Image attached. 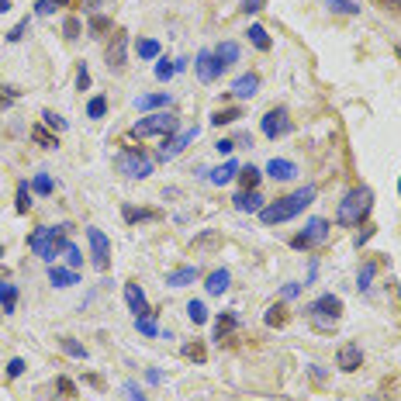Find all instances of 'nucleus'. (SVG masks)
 <instances>
[{
    "mask_svg": "<svg viewBox=\"0 0 401 401\" xmlns=\"http://www.w3.org/2000/svg\"><path fill=\"white\" fill-rule=\"evenodd\" d=\"M315 187L308 184V187H298L294 194H288V198H277L274 204H263L260 207V221L263 225H281V221H291L294 214H301L311 200H315Z\"/></svg>",
    "mask_w": 401,
    "mask_h": 401,
    "instance_id": "f257e3e1",
    "label": "nucleus"
},
{
    "mask_svg": "<svg viewBox=\"0 0 401 401\" xmlns=\"http://www.w3.org/2000/svg\"><path fill=\"white\" fill-rule=\"evenodd\" d=\"M73 232V225H56V228H38V232H31L28 235V246L35 249V256H42L49 267L56 263V256H63L66 253V235Z\"/></svg>",
    "mask_w": 401,
    "mask_h": 401,
    "instance_id": "f03ea898",
    "label": "nucleus"
},
{
    "mask_svg": "<svg viewBox=\"0 0 401 401\" xmlns=\"http://www.w3.org/2000/svg\"><path fill=\"white\" fill-rule=\"evenodd\" d=\"M370 207H374L370 187H353V191H346V198L339 200V207H336V221L346 225V228H353V225L367 221Z\"/></svg>",
    "mask_w": 401,
    "mask_h": 401,
    "instance_id": "7ed1b4c3",
    "label": "nucleus"
},
{
    "mask_svg": "<svg viewBox=\"0 0 401 401\" xmlns=\"http://www.w3.org/2000/svg\"><path fill=\"white\" fill-rule=\"evenodd\" d=\"M177 128H180V121H177L170 111H156V114H149V118L135 121L128 135H132V139H152V135L170 139V135H177Z\"/></svg>",
    "mask_w": 401,
    "mask_h": 401,
    "instance_id": "20e7f679",
    "label": "nucleus"
},
{
    "mask_svg": "<svg viewBox=\"0 0 401 401\" xmlns=\"http://www.w3.org/2000/svg\"><path fill=\"white\" fill-rule=\"evenodd\" d=\"M339 315H343V301L336 298V294H322V298H315L308 304V318H311V325L322 329V332L336 329Z\"/></svg>",
    "mask_w": 401,
    "mask_h": 401,
    "instance_id": "39448f33",
    "label": "nucleus"
},
{
    "mask_svg": "<svg viewBox=\"0 0 401 401\" xmlns=\"http://www.w3.org/2000/svg\"><path fill=\"white\" fill-rule=\"evenodd\" d=\"M118 173H125V177H132V180H146V177L152 173V159H149L146 152H139V149H125V152L118 156Z\"/></svg>",
    "mask_w": 401,
    "mask_h": 401,
    "instance_id": "423d86ee",
    "label": "nucleus"
},
{
    "mask_svg": "<svg viewBox=\"0 0 401 401\" xmlns=\"http://www.w3.org/2000/svg\"><path fill=\"white\" fill-rule=\"evenodd\" d=\"M325 235H329V221H325V218H311V221L304 225V232H298V235L291 239V246H294V249H311V246H318Z\"/></svg>",
    "mask_w": 401,
    "mask_h": 401,
    "instance_id": "0eeeda50",
    "label": "nucleus"
},
{
    "mask_svg": "<svg viewBox=\"0 0 401 401\" xmlns=\"http://www.w3.org/2000/svg\"><path fill=\"white\" fill-rule=\"evenodd\" d=\"M87 242H91V256H94V267L97 270H107L111 263V242L100 228H87Z\"/></svg>",
    "mask_w": 401,
    "mask_h": 401,
    "instance_id": "6e6552de",
    "label": "nucleus"
},
{
    "mask_svg": "<svg viewBox=\"0 0 401 401\" xmlns=\"http://www.w3.org/2000/svg\"><path fill=\"white\" fill-rule=\"evenodd\" d=\"M125 59H128V31H114L111 35V45H107V66L114 73L125 70Z\"/></svg>",
    "mask_w": 401,
    "mask_h": 401,
    "instance_id": "1a4fd4ad",
    "label": "nucleus"
},
{
    "mask_svg": "<svg viewBox=\"0 0 401 401\" xmlns=\"http://www.w3.org/2000/svg\"><path fill=\"white\" fill-rule=\"evenodd\" d=\"M288 132H291V118H288L284 107H274V111L263 114V135H267V139H281V135H288Z\"/></svg>",
    "mask_w": 401,
    "mask_h": 401,
    "instance_id": "9d476101",
    "label": "nucleus"
},
{
    "mask_svg": "<svg viewBox=\"0 0 401 401\" xmlns=\"http://www.w3.org/2000/svg\"><path fill=\"white\" fill-rule=\"evenodd\" d=\"M198 139V128H187V132H180V135H170V139H163V149H159V159L166 163V159H173V156H180L191 142Z\"/></svg>",
    "mask_w": 401,
    "mask_h": 401,
    "instance_id": "9b49d317",
    "label": "nucleus"
},
{
    "mask_svg": "<svg viewBox=\"0 0 401 401\" xmlns=\"http://www.w3.org/2000/svg\"><path fill=\"white\" fill-rule=\"evenodd\" d=\"M194 70H198V77L204 80V84H214L225 70L218 66V59H214V49H200L198 59H194Z\"/></svg>",
    "mask_w": 401,
    "mask_h": 401,
    "instance_id": "f8f14e48",
    "label": "nucleus"
},
{
    "mask_svg": "<svg viewBox=\"0 0 401 401\" xmlns=\"http://www.w3.org/2000/svg\"><path fill=\"white\" fill-rule=\"evenodd\" d=\"M360 363H363V349L356 343H343L339 353H336V367L343 374H353V370H360Z\"/></svg>",
    "mask_w": 401,
    "mask_h": 401,
    "instance_id": "ddd939ff",
    "label": "nucleus"
},
{
    "mask_svg": "<svg viewBox=\"0 0 401 401\" xmlns=\"http://www.w3.org/2000/svg\"><path fill=\"white\" fill-rule=\"evenodd\" d=\"M267 173L284 184V180H294V177H298V166H294L291 159H270V163H267Z\"/></svg>",
    "mask_w": 401,
    "mask_h": 401,
    "instance_id": "4468645a",
    "label": "nucleus"
},
{
    "mask_svg": "<svg viewBox=\"0 0 401 401\" xmlns=\"http://www.w3.org/2000/svg\"><path fill=\"white\" fill-rule=\"evenodd\" d=\"M256 87H260V77H256V73H246V77H239V80L232 84V97H239V100L253 97Z\"/></svg>",
    "mask_w": 401,
    "mask_h": 401,
    "instance_id": "2eb2a0df",
    "label": "nucleus"
},
{
    "mask_svg": "<svg viewBox=\"0 0 401 401\" xmlns=\"http://www.w3.org/2000/svg\"><path fill=\"white\" fill-rule=\"evenodd\" d=\"M49 281H52V288H73V284H80V277H77V270H66V267H49Z\"/></svg>",
    "mask_w": 401,
    "mask_h": 401,
    "instance_id": "dca6fc26",
    "label": "nucleus"
},
{
    "mask_svg": "<svg viewBox=\"0 0 401 401\" xmlns=\"http://www.w3.org/2000/svg\"><path fill=\"white\" fill-rule=\"evenodd\" d=\"M125 301H128V308H132L135 315H146V311H149V301H146L139 284H125Z\"/></svg>",
    "mask_w": 401,
    "mask_h": 401,
    "instance_id": "f3484780",
    "label": "nucleus"
},
{
    "mask_svg": "<svg viewBox=\"0 0 401 401\" xmlns=\"http://www.w3.org/2000/svg\"><path fill=\"white\" fill-rule=\"evenodd\" d=\"M232 204H235V211H260L263 207V194L260 191H242V194L232 198Z\"/></svg>",
    "mask_w": 401,
    "mask_h": 401,
    "instance_id": "a211bd4d",
    "label": "nucleus"
},
{
    "mask_svg": "<svg viewBox=\"0 0 401 401\" xmlns=\"http://www.w3.org/2000/svg\"><path fill=\"white\" fill-rule=\"evenodd\" d=\"M214 59H218L221 70L235 66V63H239V45H235V42H221V45L214 49Z\"/></svg>",
    "mask_w": 401,
    "mask_h": 401,
    "instance_id": "6ab92c4d",
    "label": "nucleus"
},
{
    "mask_svg": "<svg viewBox=\"0 0 401 401\" xmlns=\"http://www.w3.org/2000/svg\"><path fill=\"white\" fill-rule=\"evenodd\" d=\"M232 177H239V163H235V159H228V163H225V166H218V170H207V180H211V184H218V187H221V184H228Z\"/></svg>",
    "mask_w": 401,
    "mask_h": 401,
    "instance_id": "aec40b11",
    "label": "nucleus"
},
{
    "mask_svg": "<svg viewBox=\"0 0 401 401\" xmlns=\"http://www.w3.org/2000/svg\"><path fill=\"white\" fill-rule=\"evenodd\" d=\"M194 281H198V267H180V270L166 274V284H170V288H187V284H194Z\"/></svg>",
    "mask_w": 401,
    "mask_h": 401,
    "instance_id": "412c9836",
    "label": "nucleus"
},
{
    "mask_svg": "<svg viewBox=\"0 0 401 401\" xmlns=\"http://www.w3.org/2000/svg\"><path fill=\"white\" fill-rule=\"evenodd\" d=\"M228 284H232V277H228V270H214V274H207V294H225L228 291Z\"/></svg>",
    "mask_w": 401,
    "mask_h": 401,
    "instance_id": "4be33fe9",
    "label": "nucleus"
},
{
    "mask_svg": "<svg viewBox=\"0 0 401 401\" xmlns=\"http://www.w3.org/2000/svg\"><path fill=\"white\" fill-rule=\"evenodd\" d=\"M170 104V94L166 91H159V94H142V97H135V107L139 111H156V107H166Z\"/></svg>",
    "mask_w": 401,
    "mask_h": 401,
    "instance_id": "5701e85b",
    "label": "nucleus"
},
{
    "mask_svg": "<svg viewBox=\"0 0 401 401\" xmlns=\"http://www.w3.org/2000/svg\"><path fill=\"white\" fill-rule=\"evenodd\" d=\"M374 277H377V263L367 260V263L360 267V274H356V288H360V291H370V288H374Z\"/></svg>",
    "mask_w": 401,
    "mask_h": 401,
    "instance_id": "b1692460",
    "label": "nucleus"
},
{
    "mask_svg": "<svg viewBox=\"0 0 401 401\" xmlns=\"http://www.w3.org/2000/svg\"><path fill=\"white\" fill-rule=\"evenodd\" d=\"M235 329H239V318H235V315H218V322H214V339H228Z\"/></svg>",
    "mask_w": 401,
    "mask_h": 401,
    "instance_id": "393cba45",
    "label": "nucleus"
},
{
    "mask_svg": "<svg viewBox=\"0 0 401 401\" xmlns=\"http://www.w3.org/2000/svg\"><path fill=\"white\" fill-rule=\"evenodd\" d=\"M14 304H17V288H14V284H7V281H3V274H0V308L10 315V311H14Z\"/></svg>",
    "mask_w": 401,
    "mask_h": 401,
    "instance_id": "a878e982",
    "label": "nucleus"
},
{
    "mask_svg": "<svg viewBox=\"0 0 401 401\" xmlns=\"http://www.w3.org/2000/svg\"><path fill=\"white\" fill-rule=\"evenodd\" d=\"M135 329H139L142 336H159V325H156V311L135 315Z\"/></svg>",
    "mask_w": 401,
    "mask_h": 401,
    "instance_id": "bb28decb",
    "label": "nucleus"
},
{
    "mask_svg": "<svg viewBox=\"0 0 401 401\" xmlns=\"http://www.w3.org/2000/svg\"><path fill=\"white\" fill-rule=\"evenodd\" d=\"M325 7H329L332 14H349V17L363 10V7H360L356 0H325Z\"/></svg>",
    "mask_w": 401,
    "mask_h": 401,
    "instance_id": "cd10ccee",
    "label": "nucleus"
},
{
    "mask_svg": "<svg viewBox=\"0 0 401 401\" xmlns=\"http://www.w3.org/2000/svg\"><path fill=\"white\" fill-rule=\"evenodd\" d=\"M31 139H35L42 149H59V139H56L52 132H45L42 125H35V128H31Z\"/></svg>",
    "mask_w": 401,
    "mask_h": 401,
    "instance_id": "c85d7f7f",
    "label": "nucleus"
},
{
    "mask_svg": "<svg viewBox=\"0 0 401 401\" xmlns=\"http://www.w3.org/2000/svg\"><path fill=\"white\" fill-rule=\"evenodd\" d=\"M239 180H242V191H256L260 187V170L256 166H239Z\"/></svg>",
    "mask_w": 401,
    "mask_h": 401,
    "instance_id": "c756f323",
    "label": "nucleus"
},
{
    "mask_svg": "<svg viewBox=\"0 0 401 401\" xmlns=\"http://www.w3.org/2000/svg\"><path fill=\"white\" fill-rule=\"evenodd\" d=\"M249 42H253L260 52H267V49H270V35H267V28L253 24V28H249Z\"/></svg>",
    "mask_w": 401,
    "mask_h": 401,
    "instance_id": "7c9ffc66",
    "label": "nucleus"
},
{
    "mask_svg": "<svg viewBox=\"0 0 401 401\" xmlns=\"http://www.w3.org/2000/svg\"><path fill=\"white\" fill-rule=\"evenodd\" d=\"M121 214H125V221H152V218H159L156 211H146V207H125Z\"/></svg>",
    "mask_w": 401,
    "mask_h": 401,
    "instance_id": "2f4dec72",
    "label": "nucleus"
},
{
    "mask_svg": "<svg viewBox=\"0 0 401 401\" xmlns=\"http://www.w3.org/2000/svg\"><path fill=\"white\" fill-rule=\"evenodd\" d=\"M59 346H63V349H66V353H70L73 360H87V349H84V346H80L77 339H70V336H63V339H59Z\"/></svg>",
    "mask_w": 401,
    "mask_h": 401,
    "instance_id": "473e14b6",
    "label": "nucleus"
},
{
    "mask_svg": "<svg viewBox=\"0 0 401 401\" xmlns=\"http://www.w3.org/2000/svg\"><path fill=\"white\" fill-rule=\"evenodd\" d=\"M159 56V42L156 38H142L139 42V59H156Z\"/></svg>",
    "mask_w": 401,
    "mask_h": 401,
    "instance_id": "72a5a7b5",
    "label": "nucleus"
},
{
    "mask_svg": "<svg viewBox=\"0 0 401 401\" xmlns=\"http://www.w3.org/2000/svg\"><path fill=\"white\" fill-rule=\"evenodd\" d=\"M242 114H239V107H225V111H214V118H211V125H232V121H239Z\"/></svg>",
    "mask_w": 401,
    "mask_h": 401,
    "instance_id": "f704fd0d",
    "label": "nucleus"
},
{
    "mask_svg": "<svg viewBox=\"0 0 401 401\" xmlns=\"http://www.w3.org/2000/svg\"><path fill=\"white\" fill-rule=\"evenodd\" d=\"M187 315H191L194 325H204V322H207V308H204V301H191V304H187Z\"/></svg>",
    "mask_w": 401,
    "mask_h": 401,
    "instance_id": "c9c22d12",
    "label": "nucleus"
},
{
    "mask_svg": "<svg viewBox=\"0 0 401 401\" xmlns=\"http://www.w3.org/2000/svg\"><path fill=\"white\" fill-rule=\"evenodd\" d=\"M14 207H17V214H24V211L31 207V194H28V184H24V180L17 184V200H14Z\"/></svg>",
    "mask_w": 401,
    "mask_h": 401,
    "instance_id": "e433bc0d",
    "label": "nucleus"
},
{
    "mask_svg": "<svg viewBox=\"0 0 401 401\" xmlns=\"http://www.w3.org/2000/svg\"><path fill=\"white\" fill-rule=\"evenodd\" d=\"M173 73H177V63H170V59H159V63H156V80H163V84H166Z\"/></svg>",
    "mask_w": 401,
    "mask_h": 401,
    "instance_id": "4c0bfd02",
    "label": "nucleus"
},
{
    "mask_svg": "<svg viewBox=\"0 0 401 401\" xmlns=\"http://www.w3.org/2000/svg\"><path fill=\"white\" fill-rule=\"evenodd\" d=\"M107 114V97H91L87 104V118H104Z\"/></svg>",
    "mask_w": 401,
    "mask_h": 401,
    "instance_id": "58836bf2",
    "label": "nucleus"
},
{
    "mask_svg": "<svg viewBox=\"0 0 401 401\" xmlns=\"http://www.w3.org/2000/svg\"><path fill=\"white\" fill-rule=\"evenodd\" d=\"M42 121H45L49 128H56V132H66V118H59L56 111H42Z\"/></svg>",
    "mask_w": 401,
    "mask_h": 401,
    "instance_id": "ea45409f",
    "label": "nucleus"
},
{
    "mask_svg": "<svg viewBox=\"0 0 401 401\" xmlns=\"http://www.w3.org/2000/svg\"><path fill=\"white\" fill-rule=\"evenodd\" d=\"M31 187H35V194H52V177H49V173H38V177L31 180Z\"/></svg>",
    "mask_w": 401,
    "mask_h": 401,
    "instance_id": "a19ab883",
    "label": "nucleus"
},
{
    "mask_svg": "<svg viewBox=\"0 0 401 401\" xmlns=\"http://www.w3.org/2000/svg\"><path fill=\"white\" fill-rule=\"evenodd\" d=\"M63 256H66V263H70V270H77V267L84 263V253H80V249H77L73 242H66V253H63Z\"/></svg>",
    "mask_w": 401,
    "mask_h": 401,
    "instance_id": "79ce46f5",
    "label": "nucleus"
},
{
    "mask_svg": "<svg viewBox=\"0 0 401 401\" xmlns=\"http://www.w3.org/2000/svg\"><path fill=\"white\" fill-rule=\"evenodd\" d=\"M184 356H187V360H194V363H204V360H207V353H204V346H200V343L184 346Z\"/></svg>",
    "mask_w": 401,
    "mask_h": 401,
    "instance_id": "37998d69",
    "label": "nucleus"
},
{
    "mask_svg": "<svg viewBox=\"0 0 401 401\" xmlns=\"http://www.w3.org/2000/svg\"><path fill=\"white\" fill-rule=\"evenodd\" d=\"M66 3H70V0H38V3H35V14H52L56 7H66Z\"/></svg>",
    "mask_w": 401,
    "mask_h": 401,
    "instance_id": "c03bdc74",
    "label": "nucleus"
},
{
    "mask_svg": "<svg viewBox=\"0 0 401 401\" xmlns=\"http://www.w3.org/2000/svg\"><path fill=\"white\" fill-rule=\"evenodd\" d=\"M24 31H28V17H24V21H17V24L7 31V42H21V38H24Z\"/></svg>",
    "mask_w": 401,
    "mask_h": 401,
    "instance_id": "a18cd8bd",
    "label": "nucleus"
},
{
    "mask_svg": "<svg viewBox=\"0 0 401 401\" xmlns=\"http://www.w3.org/2000/svg\"><path fill=\"white\" fill-rule=\"evenodd\" d=\"M284 322V308L281 304H270L267 308V325H281Z\"/></svg>",
    "mask_w": 401,
    "mask_h": 401,
    "instance_id": "49530a36",
    "label": "nucleus"
},
{
    "mask_svg": "<svg viewBox=\"0 0 401 401\" xmlns=\"http://www.w3.org/2000/svg\"><path fill=\"white\" fill-rule=\"evenodd\" d=\"M107 28H111V17H100V14H94V17H91V31H94V35L107 31Z\"/></svg>",
    "mask_w": 401,
    "mask_h": 401,
    "instance_id": "de8ad7c7",
    "label": "nucleus"
},
{
    "mask_svg": "<svg viewBox=\"0 0 401 401\" xmlns=\"http://www.w3.org/2000/svg\"><path fill=\"white\" fill-rule=\"evenodd\" d=\"M63 31H66V38H80V21H77V17H66Z\"/></svg>",
    "mask_w": 401,
    "mask_h": 401,
    "instance_id": "09e8293b",
    "label": "nucleus"
},
{
    "mask_svg": "<svg viewBox=\"0 0 401 401\" xmlns=\"http://www.w3.org/2000/svg\"><path fill=\"white\" fill-rule=\"evenodd\" d=\"M24 374V360L21 356H14L10 363H7V377H21Z\"/></svg>",
    "mask_w": 401,
    "mask_h": 401,
    "instance_id": "8fccbe9b",
    "label": "nucleus"
},
{
    "mask_svg": "<svg viewBox=\"0 0 401 401\" xmlns=\"http://www.w3.org/2000/svg\"><path fill=\"white\" fill-rule=\"evenodd\" d=\"M14 100H17V91H10V87H3V91H0V111H3V107H10Z\"/></svg>",
    "mask_w": 401,
    "mask_h": 401,
    "instance_id": "3c124183",
    "label": "nucleus"
},
{
    "mask_svg": "<svg viewBox=\"0 0 401 401\" xmlns=\"http://www.w3.org/2000/svg\"><path fill=\"white\" fill-rule=\"evenodd\" d=\"M77 87H80V91L91 87V70H87V66H80V73H77Z\"/></svg>",
    "mask_w": 401,
    "mask_h": 401,
    "instance_id": "603ef678",
    "label": "nucleus"
},
{
    "mask_svg": "<svg viewBox=\"0 0 401 401\" xmlns=\"http://www.w3.org/2000/svg\"><path fill=\"white\" fill-rule=\"evenodd\" d=\"M263 3H267V0H242V10H246V14H260Z\"/></svg>",
    "mask_w": 401,
    "mask_h": 401,
    "instance_id": "864d4df0",
    "label": "nucleus"
},
{
    "mask_svg": "<svg viewBox=\"0 0 401 401\" xmlns=\"http://www.w3.org/2000/svg\"><path fill=\"white\" fill-rule=\"evenodd\" d=\"M214 149H218L221 156H232V149H235V142H232V139H221V142H214Z\"/></svg>",
    "mask_w": 401,
    "mask_h": 401,
    "instance_id": "5fc2aeb1",
    "label": "nucleus"
},
{
    "mask_svg": "<svg viewBox=\"0 0 401 401\" xmlns=\"http://www.w3.org/2000/svg\"><path fill=\"white\" fill-rule=\"evenodd\" d=\"M56 384H59V391H63V395H77V384H73L70 377H59Z\"/></svg>",
    "mask_w": 401,
    "mask_h": 401,
    "instance_id": "6e6d98bb",
    "label": "nucleus"
},
{
    "mask_svg": "<svg viewBox=\"0 0 401 401\" xmlns=\"http://www.w3.org/2000/svg\"><path fill=\"white\" fill-rule=\"evenodd\" d=\"M125 391H128V398H132V401H149L146 395H142V391H139V388H135V384H132V381L125 384Z\"/></svg>",
    "mask_w": 401,
    "mask_h": 401,
    "instance_id": "4d7b16f0",
    "label": "nucleus"
},
{
    "mask_svg": "<svg viewBox=\"0 0 401 401\" xmlns=\"http://www.w3.org/2000/svg\"><path fill=\"white\" fill-rule=\"evenodd\" d=\"M301 294V284H284V298H298Z\"/></svg>",
    "mask_w": 401,
    "mask_h": 401,
    "instance_id": "13d9d810",
    "label": "nucleus"
},
{
    "mask_svg": "<svg viewBox=\"0 0 401 401\" xmlns=\"http://www.w3.org/2000/svg\"><path fill=\"white\" fill-rule=\"evenodd\" d=\"M100 3H104V0H84V10H87V14H94Z\"/></svg>",
    "mask_w": 401,
    "mask_h": 401,
    "instance_id": "bf43d9fd",
    "label": "nucleus"
},
{
    "mask_svg": "<svg viewBox=\"0 0 401 401\" xmlns=\"http://www.w3.org/2000/svg\"><path fill=\"white\" fill-rule=\"evenodd\" d=\"M146 381H149V384H159V381H163V374H159V370H149V374H146Z\"/></svg>",
    "mask_w": 401,
    "mask_h": 401,
    "instance_id": "052dcab7",
    "label": "nucleus"
},
{
    "mask_svg": "<svg viewBox=\"0 0 401 401\" xmlns=\"http://www.w3.org/2000/svg\"><path fill=\"white\" fill-rule=\"evenodd\" d=\"M370 235H374V228H367V232H360V235H356V246H363V242H367Z\"/></svg>",
    "mask_w": 401,
    "mask_h": 401,
    "instance_id": "680f3d73",
    "label": "nucleus"
},
{
    "mask_svg": "<svg viewBox=\"0 0 401 401\" xmlns=\"http://www.w3.org/2000/svg\"><path fill=\"white\" fill-rule=\"evenodd\" d=\"M3 10H10V0H0V14H3Z\"/></svg>",
    "mask_w": 401,
    "mask_h": 401,
    "instance_id": "e2e57ef3",
    "label": "nucleus"
},
{
    "mask_svg": "<svg viewBox=\"0 0 401 401\" xmlns=\"http://www.w3.org/2000/svg\"><path fill=\"white\" fill-rule=\"evenodd\" d=\"M388 7H395V10H401V0H388Z\"/></svg>",
    "mask_w": 401,
    "mask_h": 401,
    "instance_id": "0e129e2a",
    "label": "nucleus"
},
{
    "mask_svg": "<svg viewBox=\"0 0 401 401\" xmlns=\"http://www.w3.org/2000/svg\"><path fill=\"white\" fill-rule=\"evenodd\" d=\"M395 52H398V59H401V45H398V49H395Z\"/></svg>",
    "mask_w": 401,
    "mask_h": 401,
    "instance_id": "69168bd1",
    "label": "nucleus"
},
{
    "mask_svg": "<svg viewBox=\"0 0 401 401\" xmlns=\"http://www.w3.org/2000/svg\"><path fill=\"white\" fill-rule=\"evenodd\" d=\"M0 256H3V249H0Z\"/></svg>",
    "mask_w": 401,
    "mask_h": 401,
    "instance_id": "338daca9",
    "label": "nucleus"
},
{
    "mask_svg": "<svg viewBox=\"0 0 401 401\" xmlns=\"http://www.w3.org/2000/svg\"><path fill=\"white\" fill-rule=\"evenodd\" d=\"M398 187H401V184H398Z\"/></svg>",
    "mask_w": 401,
    "mask_h": 401,
    "instance_id": "774afa93",
    "label": "nucleus"
}]
</instances>
